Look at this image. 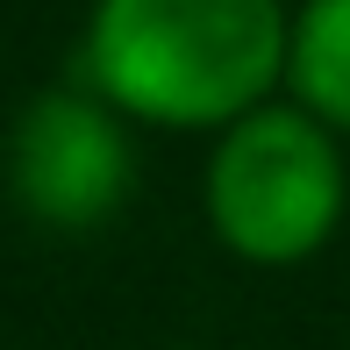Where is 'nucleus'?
Listing matches in <instances>:
<instances>
[{
	"label": "nucleus",
	"mask_w": 350,
	"mask_h": 350,
	"mask_svg": "<svg viewBox=\"0 0 350 350\" xmlns=\"http://www.w3.org/2000/svg\"><path fill=\"white\" fill-rule=\"evenodd\" d=\"M286 79L322 129H350V0H308L300 8Z\"/></svg>",
	"instance_id": "obj_4"
},
{
	"label": "nucleus",
	"mask_w": 350,
	"mask_h": 350,
	"mask_svg": "<svg viewBox=\"0 0 350 350\" xmlns=\"http://www.w3.org/2000/svg\"><path fill=\"white\" fill-rule=\"evenodd\" d=\"M343 157L308 107H258L221 129L208 165V221L250 265H300L343 221Z\"/></svg>",
	"instance_id": "obj_2"
},
{
	"label": "nucleus",
	"mask_w": 350,
	"mask_h": 350,
	"mask_svg": "<svg viewBox=\"0 0 350 350\" xmlns=\"http://www.w3.org/2000/svg\"><path fill=\"white\" fill-rule=\"evenodd\" d=\"M14 208L43 229L86 236L129 193V136L100 93H43L8 136Z\"/></svg>",
	"instance_id": "obj_3"
},
{
	"label": "nucleus",
	"mask_w": 350,
	"mask_h": 350,
	"mask_svg": "<svg viewBox=\"0 0 350 350\" xmlns=\"http://www.w3.org/2000/svg\"><path fill=\"white\" fill-rule=\"evenodd\" d=\"M279 0H100L86 22V86L157 129H236L286 72Z\"/></svg>",
	"instance_id": "obj_1"
}]
</instances>
